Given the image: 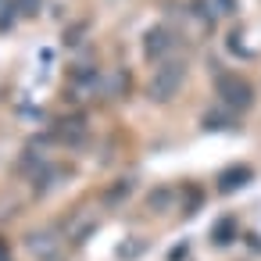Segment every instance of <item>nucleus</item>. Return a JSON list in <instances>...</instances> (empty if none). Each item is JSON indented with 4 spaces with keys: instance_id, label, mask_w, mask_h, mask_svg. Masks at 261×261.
<instances>
[{
    "instance_id": "39448f33",
    "label": "nucleus",
    "mask_w": 261,
    "mask_h": 261,
    "mask_svg": "<svg viewBox=\"0 0 261 261\" xmlns=\"http://www.w3.org/2000/svg\"><path fill=\"white\" fill-rule=\"evenodd\" d=\"M250 179H254V168H250V165H236V168H225V172L218 175V190H222V193H232V190L247 186Z\"/></svg>"
},
{
    "instance_id": "423d86ee",
    "label": "nucleus",
    "mask_w": 261,
    "mask_h": 261,
    "mask_svg": "<svg viewBox=\"0 0 261 261\" xmlns=\"http://www.w3.org/2000/svg\"><path fill=\"white\" fill-rule=\"evenodd\" d=\"M58 136H61L65 143H79V140L86 136V125H83V118H65V122H61V129H58Z\"/></svg>"
},
{
    "instance_id": "9d476101",
    "label": "nucleus",
    "mask_w": 261,
    "mask_h": 261,
    "mask_svg": "<svg viewBox=\"0 0 261 261\" xmlns=\"http://www.w3.org/2000/svg\"><path fill=\"white\" fill-rule=\"evenodd\" d=\"M40 4H43V0H11V8H15L18 15H36Z\"/></svg>"
},
{
    "instance_id": "0eeeda50",
    "label": "nucleus",
    "mask_w": 261,
    "mask_h": 261,
    "mask_svg": "<svg viewBox=\"0 0 261 261\" xmlns=\"http://www.w3.org/2000/svg\"><path fill=\"white\" fill-rule=\"evenodd\" d=\"M232 232H236V222H232V218H222V222L211 229V240L222 247V243H229V240H232Z\"/></svg>"
},
{
    "instance_id": "7ed1b4c3",
    "label": "nucleus",
    "mask_w": 261,
    "mask_h": 261,
    "mask_svg": "<svg viewBox=\"0 0 261 261\" xmlns=\"http://www.w3.org/2000/svg\"><path fill=\"white\" fill-rule=\"evenodd\" d=\"M25 247H29V254H33V257H40V261H61V236H54L50 229L29 232Z\"/></svg>"
},
{
    "instance_id": "20e7f679",
    "label": "nucleus",
    "mask_w": 261,
    "mask_h": 261,
    "mask_svg": "<svg viewBox=\"0 0 261 261\" xmlns=\"http://www.w3.org/2000/svg\"><path fill=\"white\" fill-rule=\"evenodd\" d=\"M168 50H172V33H168L165 25L147 29V36H143V58H147V61H161Z\"/></svg>"
},
{
    "instance_id": "1a4fd4ad",
    "label": "nucleus",
    "mask_w": 261,
    "mask_h": 261,
    "mask_svg": "<svg viewBox=\"0 0 261 261\" xmlns=\"http://www.w3.org/2000/svg\"><path fill=\"white\" fill-rule=\"evenodd\" d=\"M172 197H175L172 190H150V197H147V204H150L154 211H165V207L172 204Z\"/></svg>"
},
{
    "instance_id": "f8f14e48",
    "label": "nucleus",
    "mask_w": 261,
    "mask_h": 261,
    "mask_svg": "<svg viewBox=\"0 0 261 261\" xmlns=\"http://www.w3.org/2000/svg\"><path fill=\"white\" fill-rule=\"evenodd\" d=\"M140 250H143V240H136V243H129V247H122L118 254H122V257H133V254H140Z\"/></svg>"
},
{
    "instance_id": "2eb2a0df",
    "label": "nucleus",
    "mask_w": 261,
    "mask_h": 261,
    "mask_svg": "<svg viewBox=\"0 0 261 261\" xmlns=\"http://www.w3.org/2000/svg\"><path fill=\"white\" fill-rule=\"evenodd\" d=\"M0 4H4V0H0Z\"/></svg>"
},
{
    "instance_id": "f03ea898",
    "label": "nucleus",
    "mask_w": 261,
    "mask_h": 261,
    "mask_svg": "<svg viewBox=\"0 0 261 261\" xmlns=\"http://www.w3.org/2000/svg\"><path fill=\"white\" fill-rule=\"evenodd\" d=\"M218 97L229 111H243V108L254 104V93L240 75H218Z\"/></svg>"
},
{
    "instance_id": "ddd939ff",
    "label": "nucleus",
    "mask_w": 261,
    "mask_h": 261,
    "mask_svg": "<svg viewBox=\"0 0 261 261\" xmlns=\"http://www.w3.org/2000/svg\"><path fill=\"white\" fill-rule=\"evenodd\" d=\"M0 261H11V250H8V243L0 240Z\"/></svg>"
},
{
    "instance_id": "9b49d317",
    "label": "nucleus",
    "mask_w": 261,
    "mask_h": 261,
    "mask_svg": "<svg viewBox=\"0 0 261 261\" xmlns=\"http://www.w3.org/2000/svg\"><path fill=\"white\" fill-rule=\"evenodd\" d=\"M229 122H225V115H207L204 118V129H225Z\"/></svg>"
},
{
    "instance_id": "6e6552de",
    "label": "nucleus",
    "mask_w": 261,
    "mask_h": 261,
    "mask_svg": "<svg viewBox=\"0 0 261 261\" xmlns=\"http://www.w3.org/2000/svg\"><path fill=\"white\" fill-rule=\"evenodd\" d=\"M129 190H133V179H122V182H115V186H108V190H104V204H115V200H122V197H129Z\"/></svg>"
},
{
    "instance_id": "4468645a",
    "label": "nucleus",
    "mask_w": 261,
    "mask_h": 261,
    "mask_svg": "<svg viewBox=\"0 0 261 261\" xmlns=\"http://www.w3.org/2000/svg\"><path fill=\"white\" fill-rule=\"evenodd\" d=\"M236 8V0H222V11H232Z\"/></svg>"
},
{
    "instance_id": "f257e3e1",
    "label": "nucleus",
    "mask_w": 261,
    "mask_h": 261,
    "mask_svg": "<svg viewBox=\"0 0 261 261\" xmlns=\"http://www.w3.org/2000/svg\"><path fill=\"white\" fill-rule=\"evenodd\" d=\"M182 83H186V65H182V61H165V65L154 68L147 93H150V100L165 104V100H172V97L182 90Z\"/></svg>"
}]
</instances>
